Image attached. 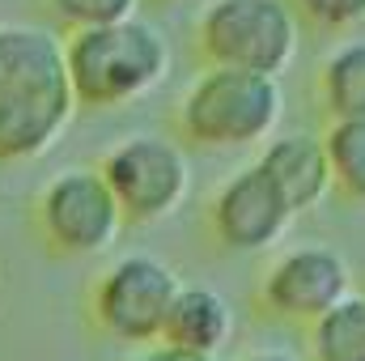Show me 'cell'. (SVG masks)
Masks as SVG:
<instances>
[{
    "mask_svg": "<svg viewBox=\"0 0 365 361\" xmlns=\"http://www.w3.org/2000/svg\"><path fill=\"white\" fill-rule=\"evenodd\" d=\"M73 111L64 43L43 26L0 21V162L47 153Z\"/></svg>",
    "mask_w": 365,
    "mask_h": 361,
    "instance_id": "6da1fadb",
    "label": "cell"
},
{
    "mask_svg": "<svg viewBox=\"0 0 365 361\" xmlns=\"http://www.w3.org/2000/svg\"><path fill=\"white\" fill-rule=\"evenodd\" d=\"M73 98L86 106H128L153 90L170 68V47L158 26L128 17L93 30H73L64 43Z\"/></svg>",
    "mask_w": 365,
    "mask_h": 361,
    "instance_id": "7a4b0ae2",
    "label": "cell"
},
{
    "mask_svg": "<svg viewBox=\"0 0 365 361\" xmlns=\"http://www.w3.org/2000/svg\"><path fill=\"white\" fill-rule=\"evenodd\" d=\"M182 132L195 145L212 149H242L264 141L280 119V86L276 77L208 68L191 81L179 106Z\"/></svg>",
    "mask_w": 365,
    "mask_h": 361,
    "instance_id": "3957f363",
    "label": "cell"
},
{
    "mask_svg": "<svg viewBox=\"0 0 365 361\" xmlns=\"http://www.w3.org/2000/svg\"><path fill=\"white\" fill-rule=\"evenodd\" d=\"M200 47L212 68L276 77L297 47V21L284 0H212L200 13Z\"/></svg>",
    "mask_w": 365,
    "mask_h": 361,
    "instance_id": "277c9868",
    "label": "cell"
},
{
    "mask_svg": "<svg viewBox=\"0 0 365 361\" xmlns=\"http://www.w3.org/2000/svg\"><path fill=\"white\" fill-rule=\"evenodd\" d=\"M98 175L106 183V191L119 204L123 221L136 225H153L166 221L170 213H179L187 191H191V166L182 158V149L166 136H128L119 141Z\"/></svg>",
    "mask_w": 365,
    "mask_h": 361,
    "instance_id": "5b68a950",
    "label": "cell"
},
{
    "mask_svg": "<svg viewBox=\"0 0 365 361\" xmlns=\"http://www.w3.org/2000/svg\"><path fill=\"white\" fill-rule=\"evenodd\" d=\"M179 272L158 255H123L93 285V319L128 345H158L166 310L179 293Z\"/></svg>",
    "mask_w": 365,
    "mask_h": 361,
    "instance_id": "8992f818",
    "label": "cell"
},
{
    "mask_svg": "<svg viewBox=\"0 0 365 361\" xmlns=\"http://www.w3.org/2000/svg\"><path fill=\"white\" fill-rule=\"evenodd\" d=\"M38 221H43L47 243L64 255H98L123 230L119 204L98 171L56 175L38 195Z\"/></svg>",
    "mask_w": 365,
    "mask_h": 361,
    "instance_id": "52a82bcc",
    "label": "cell"
},
{
    "mask_svg": "<svg viewBox=\"0 0 365 361\" xmlns=\"http://www.w3.org/2000/svg\"><path fill=\"white\" fill-rule=\"evenodd\" d=\"M349 293H353V272L336 247H293L264 276V306L297 323L323 319Z\"/></svg>",
    "mask_w": 365,
    "mask_h": 361,
    "instance_id": "ba28073f",
    "label": "cell"
},
{
    "mask_svg": "<svg viewBox=\"0 0 365 361\" xmlns=\"http://www.w3.org/2000/svg\"><path fill=\"white\" fill-rule=\"evenodd\" d=\"M293 225V208L276 191L259 166H247L230 175L212 200V230L230 251H268Z\"/></svg>",
    "mask_w": 365,
    "mask_h": 361,
    "instance_id": "9c48e42d",
    "label": "cell"
},
{
    "mask_svg": "<svg viewBox=\"0 0 365 361\" xmlns=\"http://www.w3.org/2000/svg\"><path fill=\"white\" fill-rule=\"evenodd\" d=\"M255 166L284 195V204L293 208V217L306 213V208H314L331 191V171H327L323 141L319 136H306V132H289V136L268 141V149L259 153Z\"/></svg>",
    "mask_w": 365,
    "mask_h": 361,
    "instance_id": "30bf717a",
    "label": "cell"
},
{
    "mask_svg": "<svg viewBox=\"0 0 365 361\" xmlns=\"http://www.w3.org/2000/svg\"><path fill=\"white\" fill-rule=\"evenodd\" d=\"M230 336H234V306L208 285H179L158 345L200 353V357H217L230 345Z\"/></svg>",
    "mask_w": 365,
    "mask_h": 361,
    "instance_id": "8fae6325",
    "label": "cell"
},
{
    "mask_svg": "<svg viewBox=\"0 0 365 361\" xmlns=\"http://www.w3.org/2000/svg\"><path fill=\"white\" fill-rule=\"evenodd\" d=\"M314 361H365V293H349L310 323Z\"/></svg>",
    "mask_w": 365,
    "mask_h": 361,
    "instance_id": "7c38bea8",
    "label": "cell"
},
{
    "mask_svg": "<svg viewBox=\"0 0 365 361\" xmlns=\"http://www.w3.org/2000/svg\"><path fill=\"white\" fill-rule=\"evenodd\" d=\"M323 102L336 119H365V39L340 43L323 73H319Z\"/></svg>",
    "mask_w": 365,
    "mask_h": 361,
    "instance_id": "4fadbf2b",
    "label": "cell"
},
{
    "mask_svg": "<svg viewBox=\"0 0 365 361\" xmlns=\"http://www.w3.org/2000/svg\"><path fill=\"white\" fill-rule=\"evenodd\" d=\"M331 187H340L349 200H365V119H336L323 136Z\"/></svg>",
    "mask_w": 365,
    "mask_h": 361,
    "instance_id": "5bb4252c",
    "label": "cell"
},
{
    "mask_svg": "<svg viewBox=\"0 0 365 361\" xmlns=\"http://www.w3.org/2000/svg\"><path fill=\"white\" fill-rule=\"evenodd\" d=\"M140 0H51L56 17L68 21L73 30H93V26H110V21H128L136 17Z\"/></svg>",
    "mask_w": 365,
    "mask_h": 361,
    "instance_id": "9a60e30c",
    "label": "cell"
},
{
    "mask_svg": "<svg viewBox=\"0 0 365 361\" xmlns=\"http://www.w3.org/2000/svg\"><path fill=\"white\" fill-rule=\"evenodd\" d=\"M323 26H353L365 17V0H297Z\"/></svg>",
    "mask_w": 365,
    "mask_h": 361,
    "instance_id": "2e32d148",
    "label": "cell"
},
{
    "mask_svg": "<svg viewBox=\"0 0 365 361\" xmlns=\"http://www.w3.org/2000/svg\"><path fill=\"white\" fill-rule=\"evenodd\" d=\"M136 361H217V357H200V353H182V349H170V345H149Z\"/></svg>",
    "mask_w": 365,
    "mask_h": 361,
    "instance_id": "e0dca14e",
    "label": "cell"
},
{
    "mask_svg": "<svg viewBox=\"0 0 365 361\" xmlns=\"http://www.w3.org/2000/svg\"><path fill=\"white\" fill-rule=\"evenodd\" d=\"M247 361H302L297 353H255V357H247Z\"/></svg>",
    "mask_w": 365,
    "mask_h": 361,
    "instance_id": "ac0fdd59",
    "label": "cell"
}]
</instances>
